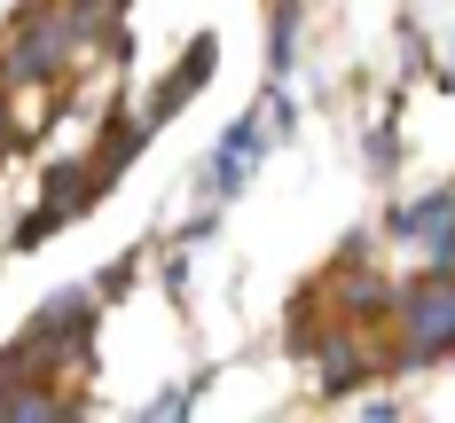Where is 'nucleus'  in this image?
<instances>
[{
  "mask_svg": "<svg viewBox=\"0 0 455 423\" xmlns=\"http://www.w3.org/2000/svg\"><path fill=\"white\" fill-rule=\"evenodd\" d=\"M385 235H393V243H416L432 267H455V188H432V196L401 204V212L385 220Z\"/></svg>",
  "mask_w": 455,
  "mask_h": 423,
  "instance_id": "3",
  "label": "nucleus"
},
{
  "mask_svg": "<svg viewBox=\"0 0 455 423\" xmlns=\"http://www.w3.org/2000/svg\"><path fill=\"white\" fill-rule=\"evenodd\" d=\"M212 63H220V40H196V47H188V55H181V63H173V79L157 87V102H149L141 118H149V126H165V118H173L181 102H196V87L212 79Z\"/></svg>",
  "mask_w": 455,
  "mask_h": 423,
  "instance_id": "5",
  "label": "nucleus"
},
{
  "mask_svg": "<svg viewBox=\"0 0 455 423\" xmlns=\"http://www.w3.org/2000/svg\"><path fill=\"white\" fill-rule=\"evenodd\" d=\"M196 392H204V384H173V392H157V400H149L141 416H149V423H181L188 408H196Z\"/></svg>",
  "mask_w": 455,
  "mask_h": 423,
  "instance_id": "7",
  "label": "nucleus"
},
{
  "mask_svg": "<svg viewBox=\"0 0 455 423\" xmlns=\"http://www.w3.org/2000/svg\"><path fill=\"white\" fill-rule=\"evenodd\" d=\"M71 63H79V24L63 16V0L24 8L0 32V87H63Z\"/></svg>",
  "mask_w": 455,
  "mask_h": 423,
  "instance_id": "2",
  "label": "nucleus"
},
{
  "mask_svg": "<svg viewBox=\"0 0 455 423\" xmlns=\"http://www.w3.org/2000/svg\"><path fill=\"white\" fill-rule=\"evenodd\" d=\"M267 141H275V126L259 118V110H243V118H235V126L220 134V149H212V165H204V188H212V196H235V188L259 173Z\"/></svg>",
  "mask_w": 455,
  "mask_h": 423,
  "instance_id": "4",
  "label": "nucleus"
},
{
  "mask_svg": "<svg viewBox=\"0 0 455 423\" xmlns=\"http://www.w3.org/2000/svg\"><path fill=\"white\" fill-rule=\"evenodd\" d=\"M385 322H393V361L401 369H424V361H455V267H424V275L393 282V306H385Z\"/></svg>",
  "mask_w": 455,
  "mask_h": 423,
  "instance_id": "1",
  "label": "nucleus"
},
{
  "mask_svg": "<svg viewBox=\"0 0 455 423\" xmlns=\"http://www.w3.org/2000/svg\"><path fill=\"white\" fill-rule=\"evenodd\" d=\"M267 55H275V71H291V63H299V0H275V32H267Z\"/></svg>",
  "mask_w": 455,
  "mask_h": 423,
  "instance_id": "6",
  "label": "nucleus"
}]
</instances>
